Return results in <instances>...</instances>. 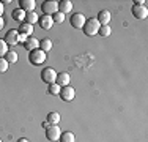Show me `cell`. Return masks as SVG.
Masks as SVG:
<instances>
[{
	"label": "cell",
	"mask_w": 148,
	"mask_h": 142,
	"mask_svg": "<svg viewBox=\"0 0 148 142\" xmlns=\"http://www.w3.org/2000/svg\"><path fill=\"white\" fill-rule=\"evenodd\" d=\"M99 28H101V24L96 21V17H90V19H87V22H85L82 30L87 37H95V35H98Z\"/></svg>",
	"instance_id": "6da1fadb"
},
{
	"label": "cell",
	"mask_w": 148,
	"mask_h": 142,
	"mask_svg": "<svg viewBox=\"0 0 148 142\" xmlns=\"http://www.w3.org/2000/svg\"><path fill=\"white\" fill-rule=\"evenodd\" d=\"M46 59H47V54H46V52H43L40 48H38V49H33V51L29 52V62L32 63V65H35V66L43 65V63L46 62Z\"/></svg>",
	"instance_id": "7a4b0ae2"
},
{
	"label": "cell",
	"mask_w": 148,
	"mask_h": 142,
	"mask_svg": "<svg viewBox=\"0 0 148 142\" xmlns=\"http://www.w3.org/2000/svg\"><path fill=\"white\" fill-rule=\"evenodd\" d=\"M60 136H62V130L58 128V125H49L46 128V137L51 142H58Z\"/></svg>",
	"instance_id": "3957f363"
},
{
	"label": "cell",
	"mask_w": 148,
	"mask_h": 142,
	"mask_svg": "<svg viewBox=\"0 0 148 142\" xmlns=\"http://www.w3.org/2000/svg\"><path fill=\"white\" fill-rule=\"evenodd\" d=\"M57 74L58 73L54 68L46 66V68H43V71H41V79H43V82H46V84H54L55 79H57Z\"/></svg>",
	"instance_id": "277c9868"
},
{
	"label": "cell",
	"mask_w": 148,
	"mask_h": 142,
	"mask_svg": "<svg viewBox=\"0 0 148 142\" xmlns=\"http://www.w3.org/2000/svg\"><path fill=\"white\" fill-rule=\"evenodd\" d=\"M41 10H43V13L46 16H52V14H55L58 11V2H55V0H46L41 5Z\"/></svg>",
	"instance_id": "5b68a950"
},
{
	"label": "cell",
	"mask_w": 148,
	"mask_h": 142,
	"mask_svg": "<svg viewBox=\"0 0 148 142\" xmlns=\"http://www.w3.org/2000/svg\"><path fill=\"white\" fill-rule=\"evenodd\" d=\"M69 22H71V26L74 28H84V26L87 22V17L82 13H74L71 16V19H69Z\"/></svg>",
	"instance_id": "8992f818"
},
{
	"label": "cell",
	"mask_w": 148,
	"mask_h": 142,
	"mask_svg": "<svg viewBox=\"0 0 148 142\" xmlns=\"http://www.w3.org/2000/svg\"><path fill=\"white\" fill-rule=\"evenodd\" d=\"M58 97L62 98L63 101L69 103V101H73V99H74V97H76V90H74L73 87H69V85H66V87H62Z\"/></svg>",
	"instance_id": "52a82bcc"
},
{
	"label": "cell",
	"mask_w": 148,
	"mask_h": 142,
	"mask_svg": "<svg viewBox=\"0 0 148 142\" xmlns=\"http://www.w3.org/2000/svg\"><path fill=\"white\" fill-rule=\"evenodd\" d=\"M5 43L8 46H16V44H19V32L17 30H10V32H6V35H5Z\"/></svg>",
	"instance_id": "ba28073f"
},
{
	"label": "cell",
	"mask_w": 148,
	"mask_h": 142,
	"mask_svg": "<svg viewBox=\"0 0 148 142\" xmlns=\"http://www.w3.org/2000/svg\"><path fill=\"white\" fill-rule=\"evenodd\" d=\"M131 11H132V16L136 17V19H145V17L148 16V10H147V6L132 5Z\"/></svg>",
	"instance_id": "9c48e42d"
},
{
	"label": "cell",
	"mask_w": 148,
	"mask_h": 142,
	"mask_svg": "<svg viewBox=\"0 0 148 142\" xmlns=\"http://www.w3.org/2000/svg\"><path fill=\"white\" fill-rule=\"evenodd\" d=\"M38 24H40V27L43 28V30H51L52 26H54V21H52V16L43 14V16L38 17Z\"/></svg>",
	"instance_id": "30bf717a"
},
{
	"label": "cell",
	"mask_w": 148,
	"mask_h": 142,
	"mask_svg": "<svg viewBox=\"0 0 148 142\" xmlns=\"http://www.w3.org/2000/svg\"><path fill=\"white\" fill-rule=\"evenodd\" d=\"M35 6H36V2H35V0H19V8L22 10L24 13L35 11Z\"/></svg>",
	"instance_id": "8fae6325"
},
{
	"label": "cell",
	"mask_w": 148,
	"mask_h": 142,
	"mask_svg": "<svg viewBox=\"0 0 148 142\" xmlns=\"http://www.w3.org/2000/svg\"><path fill=\"white\" fill-rule=\"evenodd\" d=\"M69 81H71V76H69V73L63 71V73H58V74H57L55 84H58L60 87H66V85H69Z\"/></svg>",
	"instance_id": "7c38bea8"
},
{
	"label": "cell",
	"mask_w": 148,
	"mask_h": 142,
	"mask_svg": "<svg viewBox=\"0 0 148 142\" xmlns=\"http://www.w3.org/2000/svg\"><path fill=\"white\" fill-rule=\"evenodd\" d=\"M110 19H112V16H110V13H109L107 10H103V11H99V13H98V17H96V21L101 24V26H109Z\"/></svg>",
	"instance_id": "4fadbf2b"
},
{
	"label": "cell",
	"mask_w": 148,
	"mask_h": 142,
	"mask_svg": "<svg viewBox=\"0 0 148 142\" xmlns=\"http://www.w3.org/2000/svg\"><path fill=\"white\" fill-rule=\"evenodd\" d=\"M24 48H25V51H33V49H38L40 48V41L36 40V38H33V37H29L27 38V41H25V44H24Z\"/></svg>",
	"instance_id": "5bb4252c"
},
{
	"label": "cell",
	"mask_w": 148,
	"mask_h": 142,
	"mask_svg": "<svg viewBox=\"0 0 148 142\" xmlns=\"http://www.w3.org/2000/svg\"><path fill=\"white\" fill-rule=\"evenodd\" d=\"M33 26H30V24H27V22H21V26H19V33L21 35H25V37H32V33H33Z\"/></svg>",
	"instance_id": "9a60e30c"
},
{
	"label": "cell",
	"mask_w": 148,
	"mask_h": 142,
	"mask_svg": "<svg viewBox=\"0 0 148 142\" xmlns=\"http://www.w3.org/2000/svg\"><path fill=\"white\" fill-rule=\"evenodd\" d=\"M73 10V2L71 0H62V2H58V11L60 13H63V14H66V13H69Z\"/></svg>",
	"instance_id": "2e32d148"
},
{
	"label": "cell",
	"mask_w": 148,
	"mask_h": 142,
	"mask_svg": "<svg viewBox=\"0 0 148 142\" xmlns=\"http://www.w3.org/2000/svg\"><path fill=\"white\" fill-rule=\"evenodd\" d=\"M11 17L14 21H17V22H24V21H25V13H24L21 8H16V10H13Z\"/></svg>",
	"instance_id": "e0dca14e"
},
{
	"label": "cell",
	"mask_w": 148,
	"mask_h": 142,
	"mask_svg": "<svg viewBox=\"0 0 148 142\" xmlns=\"http://www.w3.org/2000/svg\"><path fill=\"white\" fill-rule=\"evenodd\" d=\"M46 122H47L49 125H58L60 123V114L58 112H49Z\"/></svg>",
	"instance_id": "ac0fdd59"
},
{
	"label": "cell",
	"mask_w": 148,
	"mask_h": 142,
	"mask_svg": "<svg viewBox=\"0 0 148 142\" xmlns=\"http://www.w3.org/2000/svg\"><path fill=\"white\" fill-rule=\"evenodd\" d=\"M40 49L43 52H49L52 49V40L51 38H43V40L40 41Z\"/></svg>",
	"instance_id": "d6986e66"
},
{
	"label": "cell",
	"mask_w": 148,
	"mask_h": 142,
	"mask_svg": "<svg viewBox=\"0 0 148 142\" xmlns=\"http://www.w3.org/2000/svg\"><path fill=\"white\" fill-rule=\"evenodd\" d=\"M58 141L60 142H76V136H74L71 131H65V133H62Z\"/></svg>",
	"instance_id": "ffe728a7"
},
{
	"label": "cell",
	"mask_w": 148,
	"mask_h": 142,
	"mask_svg": "<svg viewBox=\"0 0 148 142\" xmlns=\"http://www.w3.org/2000/svg\"><path fill=\"white\" fill-rule=\"evenodd\" d=\"M24 22L30 24V26H33V24L38 22V14L35 11H30V13H25V21Z\"/></svg>",
	"instance_id": "44dd1931"
},
{
	"label": "cell",
	"mask_w": 148,
	"mask_h": 142,
	"mask_svg": "<svg viewBox=\"0 0 148 142\" xmlns=\"http://www.w3.org/2000/svg\"><path fill=\"white\" fill-rule=\"evenodd\" d=\"M6 54H8V44L5 43L3 38H0V59H5Z\"/></svg>",
	"instance_id": "7402d4cb"
},
{
	"label": "cell",
	"mask_w": 148,
	"mask_h": 142,
	"mask_svg": "<svg viewBox=\"0 0 148 142\" xmlns=\"http://www.w3.org/2000/svg\"><path fill=\"white\" fill-rule=\"evenodd\" d=\"M5 60L10 63V65H11V63H16L17 62V54L14 51H8V54L5 55Z\"/></svg>",
	"instance_id": "603a6c76"
},
{
	"label": "cell",
	"mask_w": 148,
	"mask_h": 142,
	"mask_svg": "<svg viewBox=\"0 0 148 142\" xmlns=\"http://www.w3.org/2000/svg\"><path fill=\"white\" fill-rule=\"evenodd\" d=\"M60 90H62V87L58 84H49V93L51 95H60Z\"/></svg>",
	"instance_id": "cb8c5ba5"
},
{
	"label": "cell",
	"mask_w": 148,
	"mask_h": 142,
	"mask_svg": "<svg viewBox=\"0 0 148 142\" xmlns=\"http://www.w3.org/2000/svg\"><path fill=\"white\" fill-rule=\"evenodd\" d=\"M52 21H54V24H60V22H63V21H65V14L60 13V11H57L55 14H52Z\"/></svg>",
	"instance_id": "d4e9b609"
},
{
	"label": "cell",
	"mask_w": 148,
	"mask_h": 142,
	"mask_svg": "<svg viewBox=\"0 0 148 142\" xmlns=\"http://www.w3.org/2000/svg\"><path fill=\"white\" fill-rule=\"evenodd\" d=\"M110 33H112V28L109 26H101L99 32H98V35H101V37H109Z\"/></svg>",
	"instance_id": "484cf974"
},
{
	"label": "cell",
	"mask_w": 148,
	"mask_h": 142,
	"mask_svg": "<svg viewBox=\"0 0 148 142\" xmlns=\"http://www.w3.org/2000/svg\"><path fill=\"white\" fill-rule=\"evenodd\" d=\"M8 66H10V63L5 59H0V73H5L8 70Z\"/></svg>",
	"instance_id": "4316f807"
},
{
	"label": "cell",
	"mask_w": 148,
	"mask_h": 142,
	"mask_svg": "<svg viewBox=\"0 0 148 142\" xmlns=\"http://www.w3.org/2000/svg\"><path fill=\"white\" fill-rule=\"evenodd\" d=\"M27 38H29V37H25V35H21L19 33V44H25V41H27Z\"/></svg>",
	"instance_id": "83f0119b"
},
{
	"label": "cell",
	"mask_w": 148,
	"mask_h": 142,
	"mask_svg": "<svg viewBox=\"0 0 148 142\" xmlns=\"http://www.w3.org/2000/svg\"><path fill=\"white\" fill-rule=\"evenodd\" d=\"M147 0H136V2H134V5H140V6H147Z\"/></svg>",
	"instance_id": "f1b7e54d"
},
{
	"label": "cell",
	"mask_w": 148,
	"mask_h": 142,
	"mask_svg": "<svg viewBox=\"0 0 148 142\" xmlns=\"http://www.w3.org/2000/svg\"><path fill=\"white\" fill-rule=\"evenodd\" d=\"M3 11H5V6H3V2H0V17H2Z\"/></svg>",
	"instance_id": "f546056e"
},
{
	"label": "cell",
	"mask_w": 148,
	"mask_h": 142,
	"mask_svg": "<svg viewBox=\"0 0 148 142\" xmlns=\"http://www.w3.org/2000/svg\"><path fill=\"white\" fill-rule=\"evenodd\" d=\"M3 27H5V21H3V17H0V30H3Z\"/></svg>",
	"instance_id": "4dcf8cb0"
},
{
	"label": "cell",
	"mask_w": 148,
	"mask_h": 142,
	"mask_svg": "<svg viewBox=\"0 0 148 142\" xmlns=\"http://www.w3.org/2000/svg\"><path fill=\"white\" fill-rule=\"evenodd\" d=\"M17 142H29V139H25V137H21V139H17Z\"/></svg>",
	"instance_id": "1f68e13d"
},
{
	"label": "cell",
	"mask_w": 148,
	"mask_h": 142,
	"mask_svg": "<svg viewBox=\"0 0 148 142\" xmlns=\"http://www.w3.org/2000/svg\"><path fill=\"white\" fill-rule=\"evenodd\" d=\"M0 142H2V141H0Z\"/></svg>",
	"instance_id": "d6a6232c"
}]
</instances>
